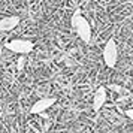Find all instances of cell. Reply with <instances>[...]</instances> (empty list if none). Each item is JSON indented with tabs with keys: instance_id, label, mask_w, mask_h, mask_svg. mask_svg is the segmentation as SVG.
<instances>
[{
	"instance_id": "obj_1",
	"label": "cell",
	"mask_w": 133,
	"mask_h": 133,
	"mask_svg": "<svg viewBox=\"0 0 133 133\" xmlns=\"http://www.w3.org/2000/svg\"><path fill=\"white\" fill-rule=\"evenodd\" d=\"M70 24H72L75 33L79 36L81 41L84 42H90L91 39V25L90 23L87 21V18L82 17V14L75 12L72 15V19H70Z\"/></svg>"
},
{
	"instance_id": "obj_2",
	"label": "cell",
	"mask_w": 133,
	"mask_h": 133,
	"mask_svg": "<svg viewBox=\"0 0 133 133\" xmlns=\"http://www.w3.org/2000/svg\"><path fill=\"white\" fill-rule=\"evenodd\" d=\"M103 61L108 67H115L117 66V61H118V46H117V42L115 39H109L105 48H103Z\"/></svg>"
},
{
	"instance_id": "obj_3",
	"label": "cell",
	"mask_w": 133,
	"mask_h": 133,
	"mask_svg": "<svg viewBox=\"0 0 133 133\" xmlns=\"http://www.w3.org/2000/svg\"><path fill=\"white\" fill-rule=\"evenodd\" d=\"M35 48V43L30 39H12L6 43V49L12 51L15 54H29L31 49Z\"/></svg>"
},
{
	"instance_id": "obj_4",
	"label": "cell",
	"mask_w": 133,
	"mask_h": 133,
	"mask_svg": "<svg viewBox=\"0 0 133 133\" xmlns=\"http://www.w3.org/2000/svg\"><path fill=\"white\" fill-rule=\"evenodd\" d=\"M55 102H57V97H42L33 103V106L30 108V114H42L51 108Z\"/></svg>"
},
{
	"instance_id": "obj_5",
	"label": "cell",
	"mask_w": 133,
	"mask_h": 133,
	"mask_svg": "<svg viewBox=\"0 0 133 133\" xmlns=\"http://www.w3.org/2000/svg\"><path fill=\"white\" fill-rule=\"evenodd\" d=\"M106 99H108V94H106V87L100 85V87L94 91V94H93V109H94V111L102 109V106L106 103Z\"/></svg>"
},
{
	"instance_id": "obj_6",
	"label": "cell",
	"mask_w": 133,
	"mask_h": 133,
	"mask_svg": "<svg viewBox=\"0 0 133 133\" xmlns=\"http://www.w3.org/2000/svg\"><path fill=\"white\" fill-rule=\"evenodd\" d=\"M19 24V17L17 15H9L0 19V33H6V31L14 30Z\"/></svg>"
},
{
	"instance_id": "obj_7",
	"label": "cell",
	"mask_w": 133,
	"mask_h": 133,
	"mask_svg": "<svg viewBox=\"0 0 133 133\" xmlns=\"http://www.w3.org/2000/svg\"><path fill=\"white\" fill-rule=\"evenodd\" d=\"M126 115L133 121V109H126Z\"/></svg>"
}]
</instances>
